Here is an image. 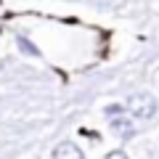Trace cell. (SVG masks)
I'll list each match as a JSON object with an SVG mask.
<instances>
[{"label": "cell", "mask_w": 159, "mask_h": 159, "mask_svg": "<svg viewBox=\"0 0 159 159\" xmlns=\"http://www.w3.org/2000/svg\"><path fill=\"white\" fill-rule=\"evenodd\" d=\"M109 125H111V130L117 133L119 138H133L135 135V125L130 122V117H114Z\"/></svg>", "instance_id": "3957f363"}, {"label": "cell", "mask_w": 159, "mask_h": 159, "mask_svg": "<svg viewBox=\"0 0 159 159\" xmlns=\"http://www.w3.org/2000/svg\"><path fill=\"white\" fill-rule=\"evenodd\" d=\"M51 157H53V159H85V154H82V148H80L77 143L61 141V143L53 146V154H51Z\"/></svg>", "instance_id": "7a4b0ae2"}, {"label": "cell", "mask_w": 159, "mask_h": 159, "mask_svg": "<svg viewBox=\"0 0 159 159\" xmlns=\"http://www.w3.org/2000/svg\"><path fill=\"white\" fill-rule=\"evenodd\" d=\"M106 159H127V154L122 151V148H117V151H109V154H106Z\"/></svg>", "instance_id": "5b68a950"}, {"label": "cell", "mask_w": 159, "mask_h": 159, "mask_svg": "<svg viewBox=\"0 0 159 159\" xmlns=\"http://www.w3.org/2000/svg\"><path fill=\"white\" fill-rule=\"evenodd\" d=\"M16 40H19V45H21V51H27V53H32V56H37V48H34L32 43H27V40H24V34H16Z\"/></svg>", "instance_id": "277c9868"}, {"label": "cell", "mask_w": 159, "mask_h": 159, "mask_svg": "<svg viewBox=\"0 0 159 159\" xmlns=\"http://www.w3.org/2000/svg\"><path fill=\"white\" fill-rule=\"evenodd\" d=\"M127 111L135 119H151L157 114V101L148 93H135V96L127 98Z\"/></svg>", "instance_id": "6da1fadb"}]
</instances>
